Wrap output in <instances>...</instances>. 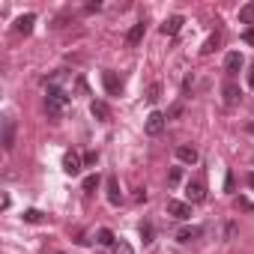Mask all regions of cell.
<instances>
[{
	"label": "cell",
	"instance_id": "obj_1",
	"mask_svg": "<svg viewBox=\"0 0 254 254\" xmlns=\"http://www.w3.org/2000/svg\"><path fill=\"white\" fill-rule=\"evenodd\" d=\"M66 105H69L66 90H60V87H48V93H45V111H48V117H60V114L66 111Z\"/></svg>",
	"mask_w": 254,
	"mask_h": 254
},
{
	"label": "cell",
	"instance_id": "obj_2",
	"mask_svg": "<svg viewBox=\"0 0 254 254\" xmlns=\"http://www.w3.org/2000/svg\"><path fill=\"white\" fill-rule=\"evenodd\" d=\"M203 197H206L203 180H189V183H186V200H189V203H200Z\"/></svg>",
	"mask_w": 254,
	"mask_h": 254
},
{
	"label": "cell",
	"instance_id": "obj_3",
	"mask_svg": "<svg viewBox=\"0 0 254 254\" xmlns=\"http://www.w3.org/2000/svg\"><path fill=\"white\" fill-rule=\"evenodd\" d=\"M165 126H168V117L159 114V111H153V114L147 117V135H150V138L162 135V132H165Z\"/></svg>",
	"mask_w": 254,
	"mask_h": 254
},
{
	"label": "cell",
	"instance_id": "obj_4",
	"mask_svg": "<svg viewBox=\"0 0 254 254\" xmlns=\"http://www.w3.org/2000/svg\"><path fill=\"white\" fill-rule=\"evenodd\" d=\"M81 165H84V159H81L75 150H69V153L63 156V171H66L69 177H78V174H81Z\"/></svg>",
	"mask_w": 254,
	"mask_h": 254
},
{
	"label": "cell",
	"instance_id": "obj_5",
	"mask_svg": "<svg viewBox=\"0 0 254 254\" xmlns=\"http://www.w3.org/2000/svg\"><path fill=\"white\" fill-rule=\"evenodd\" d=\"M168 212H171L174 218L186 221V218H191V203H189V200H168Z\"/></svg>",
	"mask_w": 254,
	"mask_h": 254
},
{
	"label": "cell",
	"instance_id": "obj_6",
	"mask_svg": "<svg viewBox=\"0 0 254 254\" xmlns=\"http://www.w3.org/2000/svg\"><path fill=\"white\" fill-rule=\"evenodd\" d=\"M3 150L6 153L15 150V120L12 117H3Z\"/></svg>",
	"mask_w": 254,
	"mask_h": 254
},
{
	"label": "cell",
	"instance_id": "obj_7",
	"mask_svg": "<svg viewBox=\"0 0 254 254\" xmlns=\"http://www.w3.org/2000/svg\"><path fill=\"white\" fill-rule=\"evenodd\" d=\"M102 84H105V90H108V96H120V90H123V81L117 78V72H102Z\"/></svg>",
	"mask_w": 254,
	"mask_h": 254
},
{
	"label": "cell",
	"instance_id": "obj_8",
	"mask_svg": "<svg viewBox=\"0 0 254 254\" xmlns=\"http://www.w3.org/2000/svg\"><path fill=\"white\" fill-rule=\"evenodd\" d=\"M221 96H224V105H227V108H233V105L242 99V90H239V84L227 81V84H224V90H221Z\"/></svg>",
	"mask_w": 254,
	"mask_h": 254
},
{
	"label": "cell",
	"instance_id": "obj_9",
	"mask_svg": "<svg viewBox=\"0 0 254 254\" xmlns=\"http://www.w3.org/2000/svg\"><path fill=\"white\" fill-rule=\"evenodd\" d=\"M105 189H108V203H111V206H120V203H123V191H120V183H117L114 174L108 177V186H105Z\"/></svg>",
	"mask_w": 254,
	"mask_h": 254
},
{
	"label": "cell",
	"instance_id": "obj_10",
	"mask_svg": "<svg viewBox=\"0 0 254 254\" xmlns=\"http://www.w3.org/2000/svg\"><path fill=\"white\" fill-rule=\"evenodd\" d=\"M242 66H245V60H242V54H239V51H230V54L224 57V72H227V75H236Z\"/></svg>",
	"mask_w": 254,
	"mask_h": 254
},
{
	"label": "cell",
	"instance_id": "obj_11",
	"mask_svg": "<svg viewBox=\"0 0 254 254\" xmlns=\"http://www.w3.org/2000/svg\"><path fill=\"white\" fill-rule=\"evenodd\" d=\"M33 24H36V15H33V12H27V15H21V18L15 21V33L30 36V33H33Z\"/></svg>",
	"mask_w": 254,
	"mask_h": 254
},
{
	"label": "cell",
	"instance_id": "obj_12",
	"mask_svg": "<svg viewBox=\"0 0 254 254\" xmlns=\"http://www.w3.org/2000/svg\"><path fill=\"white\" fill-rule=\"evenodd\" d=\"M183 24H186V18H183V15H171V18L162 24V33H165V36H177V33L183 30Z\"/></svg>",
	"mask_w": 254,
	"mask_h": 254
},
{
	"label": "cell",
	"instance_id": "obj_13",
	"mask_svg": "<svg viewBox=\"0 0 254 254\" xmlns=\"http://www.w3.org/2000/svg\"><path fill=\"white\" fill-rule=\"evenodd\" d=\"M174 153H177V159H180L183 165H197V159H200V156H197V150H194V147H186V144H183V147H177Z\"/></svg>",
	"mask_w": 254,
	"mask_h": 254
},
{
	"label": "cell",
	"instance_id": "obj_14",
	"mask_svg": "<svg viewBox=\"0 0 254 254\" xmlns=\"http://www.w3.org/2000/svg\"><path fill=\"white\" fill-rule=\"evenodd\" d=\"M144 33H147V24H144V21L132 24V30L126 33V45H132V48H135V45H138V42L144 39Z\"/></svg>",
	"mask_w": 254,
	"mask_h": 254
},
{
	"label": "cell",
	"instance_id": "obj_15",
	"mask_svg": "<svg viewBox=\"0 0 254 254\" xmlns=\"http://www.w3.org/2000/svg\"><path fill=\"white\" fill-rule=\"evenodd\" d=\"M200 233H203L200 227H183V230H177V239H180L183 245H189V242H194Z\"/></svg>",
	"mask_w": 254,
	"mask_h": 254
},
{
	"label": "cell",
	"instance_id": "obj_16",
	"mask_svg": "<svg viewBox=\"0 0 254 254\" xmlns=\"http://www.w3.org/2000/svg\"><path fill=\"white\" fill-rule=\"evenodd\" d=\"M90 114H93L96 120H111V108H108L105 102H90Z\"/></svg>",
	"mask_w": 254,
	"mask_h": 254
},
{
	"label": "cell",
	"instance_id": "obj_17",
	"mask_svg": "<svg viewBox=\"0 0 254 254\" xmlns=\"http://www.w3.org/2000/svg\"><path fill=\"white\" fill-rule=\"evenodd\" d=\"M239 21L254 27V0H251V3H245V6H239Z\"/></svg>",
	"mask_w": 254,
	"mask_h": 254
},
{
	"label": "cell",
	"instance_id": "obj_18",
	"mask_svg": "<svg viewBox=\"0 0 254 254\" xmlns=\"http://www.w3.org/2000/svg\"><path fill=\"white\" fill-rule=\"evenodd\" d=\"M96 242H99V245H111V248H114V245H117V236H114L108 227H102V230L96 233Z\"/></svg>",
	"mask_w": 254,
	"mask_h": 254
},
{
	"label": "cell",
	"instance_id": "obj_19",
	"mask_svg": "<svg viewBox=\"0 0 254 254\" xmlns=\"http://www.w3.org/2000/svg\"><path fill=\"white\" fill-rule=\"evenodd\" d=\"M153 236H156L153 224H150V221H144V224H141V239H144V245H150V242H153Z\"/></svg>",
	"mask_w": 254,
	"mask_h": 254
},
{
	"label": "cell",
	"instance_id": "obj_20",
	"mask_svg": "<svg viewBox=\"0 0 254 254\" xmlns=\"http://www.w3.org/2000/svg\"><path fill=\"white\" fill-rule=\"evenodd\" d=\"M114 254H135V248L126 242V239H117V245H114Z\"/></svg>",
	"mask_w": 254,
	"mask_h": 254
},
{
	"label": "cell",
	"instance_id": "obj_21",
	"mask_svg": "<svg viewBox=\"0 0 254 254\" xmlns=\"http://www.w3.org/2000/svg\"><path fill=\"white\" fill-rule=\"evenodd\" d=\"M218 39H221V36H218V33H212V36L203 42V48H200V51H203V54H212V51H215V45H218Z\"/></svg>",
	"mask_w": 254,
	"mask_h": 254
},
{
	"label": "cell",
	"instance_id": "obj_22",
	"mask_svg": "<svg viewBox=\"0 0 254 254\" xmlns=\"http://www.w3.org/2000/svg\"><path fill=\"white\" fill-rule=\"evenodd\" d=\"M159 99H162V84H153L147 93V102H159Z\"/></svg>",
	"mask_w": 254,
	"mask_h": 254
},
{
	"label": "cell",
	"instance_id": "obj_23",
	"mask_svg": "<svg viewBox=\"0 0 254 254\" xmlns=\"http://www.w3.org/2000/svg\"><path fill=\"white\" fill-rule=\"evenodd\" d=\"M180 180H183V168H174L168 174V186H180Z\"/></svg>",
	"mask_w": 254,
	"mask_h": 254
},
{
	"label": "cell",
	"instance_id": "obj_24",
	"mask_svg": "<svg viewBox=\"0 0 254 254\" xmlns=\"http://www.w3.org/2000/svg\"><path fill=\"white\" fill-rule=\"evenodd\" d=\"M24 221L36 224V221H42V212H39V209H24Z\"/></svg>",
	"mask_w": 254,
	"mask_h": 254
},
{
	"label": "cell",
	"instance_id": "obj_25",
	"mask_svg": "<svg viewBox=\"0 0 254 254\" xmlns=\"http://www.w3.org/2000/svg\"><path fill=\"white\" fill-rule=\"evenodd\" d=\"M96 186H99V177H87V180H84V191H87V194L96 191Z\"/></svg>",
	"mask_w": 254,
	"mask_h": 254
},
{
	"label": "cell",
	"instance_id": "obj_26",
	"mask_svg": "<svg viewBox=\"0 0 254 254\" xmlns=\"http://www.w3.org/2000/svg\"><path fill=\"white\" fill-rule=\"evenodd\" d=\"M236 206H239V209H248V212H254V203H251L248 197H236Z\"/></svg>",
	"mask_w": 254,
	"mask_h": 254
},
{
	"label": "cell",
	"instance_id": "obj_27",
	"mask_svg": "<svg viewBox=\"0 0 254 254\" xmlns=\"http://www.w3.org/2000/svg\"><path fill=\"white\" fill-rule=\"evenodd\" d=\"M236 189V180H233V174H227L224 177V191H233Z\"/></svg>",
	"mask_w": 254,
	"mask_h": 254
},
{
	"label": "cell",
	"instance_id": "obj_28",
	"mask_svg": "<svg viewBox=\"0 0 254 254\" xmlns=\"http://www.w3.org/2000/svg\"><path fill=\"white\" fill-rule=\"evenodd\" d=\"M242 39H245V42H248V45H254V27H248V30H245V33H242Z\"/></svg>",
	"mask_w": 254,
	"mask_h": 254
},
{
	"label": "cell",
	"instance_id": "obj_29",
	"mask_svg": "<svg viewBox=\"0 0 254 254\" xmlns=\"http://www.w3.org/2000/svg\"><path fill=\"white\" fill-rule=\"evenodd\" d=\"M96 162H99V156H96V153H87V156H84V165H96Z\"/></svg>",
	"mask_w": 254,
	"mask_h": 254
},
{
	"label": "cell",
	"instance_id": "obj_30",
	"mask_svg": "<svg viewBox=\"0 0 254 254\" xmlns=\"http://www.w3.org/2000/svg\"><path fill=\"white\" fill-rule=\"evenodd\" d=\"M248 84L254 87V66H251V72H248Z\"/></svg>",
	"mask_w": 254,
	"mask_h": 254
},
{
	"label": "cell",
	"instance_id": "obj_31",
	"mask_svg": "<svg viewBox=\"0 0 254 254\" xmlns=\"http://www.w3.org/2000/svg\"><path fill=\"white\" fill-rule=\"evenodd\" d=\"M248 186H251V189H254V171H251V174H248Z\"/></svg>",
	"mask_w": 254,
	"mask_h": 254
},
{
	"label": "cell",
	"instance_id": "obj_32",
	"mask_svg": "<svg viewBox=\"0 0 254 254\" xmlns=\"http://www.w3.org/2000/svg\"><path fill=\"white\" fill-rule=\"evenodd\" d=\"M248 132H251V135H254V123H248Z\"/></svg>",
	"mask_w": 254,
	"mask_h": 254
},
{
	"label": "cell",
	"instance_id": "obj_33",
	"mask_svg": "<svg viewBox=\"0 0 254 254\" xmlns=\"http://www.w3.org/2000/svg\"><path fill=\"white\" fill-rule=\"evenodd\" d=\"M57 254H63V251H57Z\"/></svg>",
	"mask_w": 254,
	"mask_h": 254
}]
</instances>
